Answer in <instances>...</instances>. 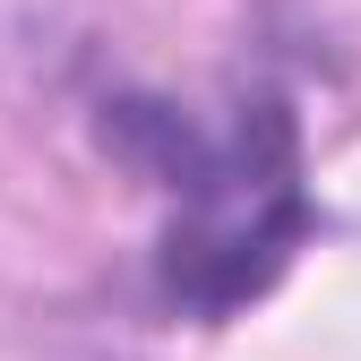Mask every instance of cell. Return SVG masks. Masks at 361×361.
Here are the masks:
<instances>
[{
	"label": "cell",
	"mask_w": 361,
	"mask_h": 361,
	"mask_svg": "<svg viewBox=\"0 0 361 361\" xmlns=\"http://www.w3.org/2000/svg\"><path fill=\"white\" fill-rule=\"evenodd\" d=\"M95 129L121 164H138L164 190L155 284L190 319H233L258 293H276L293 250L319 233L310 172H301V121L276 86L241 95L224 129L190 121L164 95H112Z\"/></svg>",
	"instance_id": "6da1fadb"
}]
</instances>
